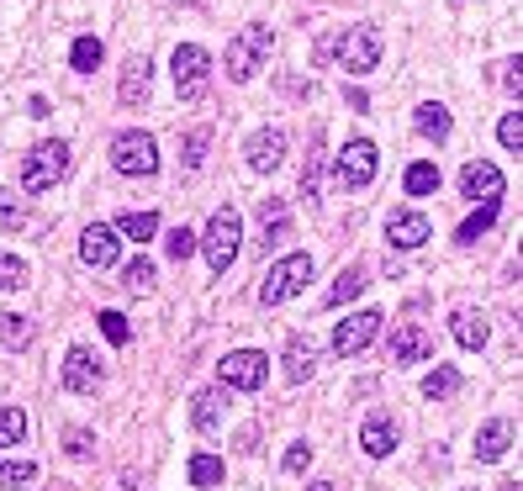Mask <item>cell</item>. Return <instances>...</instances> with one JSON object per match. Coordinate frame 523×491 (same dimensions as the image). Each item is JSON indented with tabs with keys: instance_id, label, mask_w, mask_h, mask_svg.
<instances>
[{
	"instance_id": "1",
	"label": "cell",
	"mask_w": 523,
	"mask_h": 491,
	"mask_svg": "<svg viewBox=\"0 0 523 491\" xmlns=\"http://www.w3.org/2000/svg\"><path fill=\"white\" fill-rule=\"evenodd\" d=\"M270 43H275V37H270V27H259V22L238 32L233 43L222 48V69H228V80H233V85H249L254 74L265 69V53H270Z\"/></svg>"
},
{
	"instance_id": "2",
	"label": "cell",
	"mask_w": 523,
	"mask_h": 491,
	"mask_svg": "<svg viewBox=\"0 0 523 491\" xmlns=\"http://www.w3.org/2000/svg\"><path fill=\"white\" fill-rule=\"evenodd\" d=\"M238 238H244V217H238L233 206H217V212H212V222H207V238H196L201 249H207L212 275L233 270V259H238Z\"/></svg>"
},
{
	"instance_id": "3",
	"label": "cell",
	"mask_w": 523,
	"mask_h": 491,
	"mask_svg": "<svg viewBox=\"0 0 523 491\" xmlns=\"http://www.w3.org/2000/svg\"><path fill=\"white\" fill-rule=\"evenodd\" d=\"M111 164H117V175H133V180H148L159 169V143H154V132H138V127H127L111 138Z\"/></svg>"
},
{
	"instance_id": "4",
	"label": "cell",
	"mask_w": 523,
	"mask_h": 491,
	"mask_svg": "<svg viewBox=\"0 0 523 491\" xmlns=\"http://www.w3.org/2000/svg\"><path fill=\"white\" fill-rule=\"evenodd\" d=\"M312 280V254H286L275 259L265 270V286H259V307H280V301H291Z\"/></svg>"
},
{
	"instance_id": "5",
	"label": "cell",
	"mask_w": 523,
	"mask_h": 491,
	"mask_svg": "<svg viewBox=\"0 0 523 491\" xmlns=\"http://www.w3.org/2000/svg\"><path fill=\"white\" fill-rule=\"evenodd\" d=\"M376 164H381L376 143H370V138H354V143H344L339 154H333V180H339L344 191H365V185L376 180Z\"/></svg>"
},
{
	"instance_id": "6",
	"label": "cell",
	"mask_w": 523,
	"mask_h": 491,
	"mask_svg": "<svg viewBox=\"0 0 523 491\" xmlns=\"http://www.w3.org/2000/svg\"><path fill=\"white\" fill-rule=\"evenodd\" d=\"M175 90H180V101H201L207 96V85H212V53L207 48H196V43H180L175 48Z\"/></svg>"
},
{
	"instance_id": "7",
	"label": "cell",
	"mask_w": 523,
	"mask_h": 491,
	"mask_svg": "<svg viewBox=\"0 0 523 491\" xmlns=\"http://www.w3.org/2000/svg\"><path fill=\"white\" fill-rule=\"evenodd\" d=\"M69 169V148L53 138V143H37L32 154L22 159V185L27 191H48V185H59Z\"/></svg>"
},
{
	"instance_id": "8",
	"label": "cell",
	"mask_w": 523,
	"mask_h": 491,
	"mask_svg": "<svg viewBox=\"0 0 523 491\" xmlns=\"http://www.w3.org/2000/svg\"><path fill=\"white\" fill-rule=\"evenodd\" d=\"M339 64L349 74H370V69L381 64V32L370 27V22L344 27V37H339Z\"/></svg>"
},
{
	"instance_id": "9",
	"label": "cell",
	"mask_w": 523,
	"mask_h": 491,
	"mask_svg": "<svg viewBox=\"0 0 523 491\" xmlns=\"http://www.w3.org/2000/svg\"><path fill=\"white\" fill-rule=\"evenodd\" d=\"M265 375H270V360L259 349H233L222 360V386H233V391H259Z\"/></svg>"
},
{
	"instance_id": "10",
	"label": "cell",
	"mask_w": 523,
	"mask_h": 491,
	"mask_svg": "<svg viewBox=\"0 0 523 491\" xmlns=\"http://www.w3.org/2000/svg\"><path fill=\"white\" fill-rule=\"evenodd\" d=\"M376 333H381V312H354L333 328V354H344V360L349 354H365L376 344Z\"/></svg>"
},
{
	"instance_id": "11",
	"label": "cell",
	"mask_w": 523,
	"mask_h": 491,
	"mask_svg": "<svg viewBox=\"0 0 523 491\" xmlns=\"http://www.w3.org/2000/svg\"><path fill=\"white\" fill-rule=\"evenodd\" d=\"M117 254H122V238L106 228V222H90V228L80 233V259L85 264H96V270H111L117 264Z\"/></svg>"
},
{
	"instance_id": "12",
	"label": "cell",
	"mask_w": 523,
	"mask_h": 491,
	"mask_svg": "<svg viewBox=\"0 0 523 491\" xmlns=\"http://www.w3.org/2000/svg\"><path fill=\"white\" fill-rule=\"evenodd\" d=\"M460 196H471V201H497L502 196V169L487 164V159H471L460 169Z\"/></svg>"
},
{
	"instance_id": "13",
	"label": "cell",
	"mask_w": 523,
	"mask_h": 491,
	"mask_svg": "<svg viewBox=\"0 0 523 491\" xmlns=\"http://www.w3.org/2000/svg\"><path fill=\"white\" fill-rule=\"evenodd\" d=\"M244 159H249V169H259V175L280 169V159H286V132H280V127L254 132V138L244 143Z\"/></svg>"
},
{
	"instance_id": "14",
	"label": "cell",
	"mask_w": 523,
	"mask_h": 491,
	"mask_svg": "<svg viewBox=\"0 0 523 491\" xmlns=\"http://www.w3.org/2000/svg\"><path fill=\"white\" fill-rule=\"evenodd\" d=\"M386 238H391V249H423V243L434 238V222H428L423 212H391Z\"/></svg>"
},
{
	"instance_id": "15",
	"label": "cell",
	"mask_w": 523,
	"mask_h": 491,
	"mask_svg": "<svg viewBox=\"0 0 523 491\" xmlns=\"http://www.w3.org/2000/svg\"><path fill=\"white\" fill-rule=\"evenodd\" d=\"M148 90H154V64H148L143 53H133V59H127V69H122L117 101H122V106H143Z\"/></svg>"
},
{
	"instance_id": "16",
	"label": "cell",
	"mask_w": 523,
	"mask_h": 491,
	"mask_svg": "<svg viewBox=\"0 0 523 491\" xmlns=\"http://www.w3.org/2000/svg\"><path fill=\"white\" fill-rule=\"evenodd\" d=\"M428 354H434V338H428V328L402 323L397 333H391V360H397V365H418V360H428Z\"/></svg>"
},
{
	"instance_id": "17",
	"label": "cell",
	"mask_w": 523,
	"mask_h": 491,
	"mask_svg": "<svg viewBox=\"0 0 523 491\" xmlns=\"http://www.w3.org/2000/svg\"><path fill=\"white\" fill-rule=\"evenodd\" d=\"M360 449H365V455H376V460H386L391 449H397V423H391L386 412H365V423H360Z\"/></svg>"
},
{
	"instance_id": "18",
	"label": "cell",
	"mask_w": 523,
	"mask_h": 491,
	"mask_svg": "<svg viewBox=\"0 0 523 491\" xmlns=\"http://www.w3.org/2000/svg\"><path fill=\"white\" fill-rule=\"evenodd\" d=\"M64 386L69 391H80V396H90L101 386V365H96V354L90 349H69L64 354Z\"/></svg>"
},
{
	"instance_id": "19",
	"label": "cell",
	"mask_w": 523,
	"mask_h": 491,
	"mask_svg": "<svg viewBox=\"0 0 523 491\" xmlns=\"http://www.w3.org/2000/svg\"><path fill=\"white\" fill-rule=\"evenodd\" d=\"M222 412H228V386H207V391H196V402H191V423H196L201 433H217Z\"/></svg>"
},
{
	"instance_id": "20",
	"label": "cell",
	"mask_w": 523,
	"mask_h": 491,
	"mask_svg": "<svg viewBox=\"0 0 523 491\" xmlns=\"http://www.w3.org/2000/svg\"><path fill=\"white\" fill-rule=\"evenodd\" d=\"M508 444H513V428H508V418L481 423V433H476V460H481V465H497L502 455H508Z\"/></svg>"
},
{
	"instance_id": "21",
	"label": "cell",
	"mask_w": 523,
	"mask_h": 491,
	"mask_svg": "<svg viewBox=\"0 0 523 491\" xmlns=\"http://www.w3.org/2000/svg\"><path fill=\"white\" fill-rule=\"evenodd\" d=\"M312 370H317V344H312V338H291V349H286V381L302 386Z\"/></svg>"
},
{
	"instance_id": "22",
	"label": "cell",
	"mask_w": 523,
	"mask_h": 491,
	"mask_svg": "<svg viewBox=\"0 0 523 491\" xmlns=\"http://www.w3.org/2000/svg\"><path fill=\"white\" fill-rule=\"evenodd\" d=\"M450 323H455L460 349H487V317H481V312H455Z\"/></svg>"
},
{
	"instance_id": "23",
	"label": "cell",
	"mask_w": 523,
	"mask_h": 491,
	"mask_svg": "<svg viewBox=\"0 0 523 491\" xmlns=\"http://www.w3.org/2000/svg\"><path fill=\"white\" fill-rule=\"evenodd\" d=\"M455 391H460V370L455 365H434L423 375V396H428V402H444V396H455Z\"/></svg>"
},
{
	"instance_id": "24",
	"label": "cell",
	"mask_w": 523,
	"mask_h": 491,
	"mask_svg": "<svg viewBox=\"0 0 523 491\" xmlns=\"http://www.w3.org/2000/svg\"><path fill=\"white\" fill-rule=\"evenodd\" d=\"M117 238H133V243H148L159 233V217L154 212H127V217H117V228H111Z\"/></svg>"
},
{
	"instance_id": "25",
	"label": "cell",
	"mask_w": 523,
	"mask_h": 491,
	"mask_svg": "<svg viewBox=\"0 0 523 491\" xmlns=\"http://www.w3.org/2000/svg\"><path fill=\"white\" fill-rule=\"evenodd\" d=\"M413 127L423 132V138H450V111H444L439 101H423L418 117H413Z\"/></svg>"
},
{
	"instance_id": "26",
	"label": "cell",
	"mask_w": 523,
	"mask_h": 491,
	"mask_svg": "<svg viewBox=\"0 0 523 491\" xmlns=\"http://www.w3.org/2000/svg\"><path fill=\"white\" fill-rule=\"evenodd\" d=\"M106 59V48H101V37H74V48H69V64L80 69V74H96V64Z\"/></svg>"
},
{
	"instance_id": "27",
	"label": "cell",
	"mask_w": 523,
	"mask_h": 491,
	"mask_svg": "<svg viewBox=\"0 0 523 491\" xmlns=\"http://www.w3.org/2000/svg\"><path fill=\"white\" fill-rule=\"evenodd\" d=\"M492 222H497V201H481V212L460 222V233H455V243H465V249H471V243H476L481 233H487V228H492Z\"/></svg>"
},
{
	"instance_id": "28",
	"label": "cell",
	"mask_w": 523,
	"mask_h": 491,
	"mask_svg": "<svg viewBox=\"0 0 523 491\" xmlns=\"http://www.w3.org/2000/svg\"><path fill=\"white\" fill-rule=\"evenodd\" d=\"M154 275H159V270H154V259H143V254H138V259L122 270V286L133 291V296H148V291H154Z\"/></svg>"
},
{
	"instance_id": "29",
	"label": "cell",
	"mask_w": 523,
	"mask_h": 491,
	"mask_svg": "<svg viewBox=\"0 0 523 491\" xmlns=\"http://www.w3.org/2000/svg\"><path fill=\"white\" fill-rule=\"evenodd\" d=\"M0 344H6V349H27L32 344V323H27V317H16V312H0Z\"/></svg>"
},
{
	"instance_id": "30",
	"label": "cell",
	"mask_w": 523,
	"mask_h": 491,
	"mask_svg": "<svg viewBox=\"0 0 523 491\" xmlns=\"http://www.w3.org/2000/svg\"><path fill=\"white\" fill-rule=\"evenodd\" d=\"M22 439H27V412L22 407H0V449H11Z\"/></svg>"
},
{
	"instance_id": "31",
	"label": "cell",
	"mask_w": 523,
	"mask_h": 491,
	"mask_svg": "<svg viewBox=\"0 0 523 491\" xmlns=\"http://www.w3.org/2000/svg\"><path fill=\"white\" fill-rule=\"evenodd\" d=\"M407 196H434L439 191V169L434 164H407Z\"/></svg>"
},
{
	"instance_id": "32",
	"label": "cell",
	"mask_w": 523,
	"mask_h": 491,
	"mask_svg": "<svg viewBox=\"0 0 523 491\" xmlns=\"http://www.w3.org/2000/svg\"><path fill=\"white\" fill-rule=\"evenodd\" d=\"M360 291H365V275H360V270H344V275L328 286V296H323V301H328V307H344V301H354Z\"/></svg>"
},
{
	"instance_id": "33",
	"label": "cell",
	"mask_w": 523,
	"mask_h": 491,
	"mask_svg": "<svg viewBox=\"0 0 523 491\" xmlns=\"http://www.w3.org/2000/svg\"><path fill=\"white\" fill-rule=\"evenodd\" d=\"M317 180H323V132H312V154H307V169H302V196L307 201L317 196Z\"/></svg>"
},
{
	"instance_id": "34",
	"label": "cell",
	"mask_w": 523,
	"mask_h": 491,
	"mask_svg": "<svg viewBox=\"0 0 523 491\" xmlns=\"http://www.w3.org/2000/svg\"><path fill=\"white\" fill-rule=\"evenodd\" d=\"M191 486H222V460L217 455H191Z\"/></svg>"
},
{
	"instance_id": "35",
	"label": "cell",
	"mask_w": 523,
	"mask_h": 491,
	"mask_svg": "<svg viewBox=\"0 0 523 491\" xmlns=\"http://www.w3.org/2000/svg\"><path fill=\"white\" fill-rule=\"evenodd\" d=\"M37 465L32 460H0V486H32Z\"/></svg>"
},
{
	"instance_id": "36",
	"label": "cell",
	"mask_w": 523,
	"mask_h": 491,
	"mask_svg": "<svg viewBox=\"0 0 523 491\" xmlns=\"http://www.w3.org/2000/svg\"><path fill=\"white\" fill-rule=\"evenodd\" d=\"M16 286H27V264L0 249V291H16Z\"/></svg>"
},
{
	"instance_id": "37",
	"label": "cell",
	"mask_w": 523,
	"mask_h": 491,
	"mask_svg": "<svg viewBox=\"0 0 523 491\" xmlns=\"http://www.w3.org/2000/svg\"><path fill=\"white\" fill-rule=\"evenodd\" d=\"M164 254H170L175 264H185V259L196 254V233H191V228H175L170 238H164Z\"/></svg>"
},
{
	"instance_id": "38",
	"label": "cell",
	"mask_w": 523,
	"mask_h": 491,
	"mask_svg": "<svg viewBox=\"0 0 523 491\" xmlns=\"http://www.w3.org/2000/svg\"><path fill=\"white\" fill-rule=\"evenodd\" d=\"M96 323H101V333H106V344H117V349L127 344V338H133V328H127V317H122V312H101Z\"/></svg>"
},
{
	"instance_id": "39",
	"label": "cell",
	"mask_w": 523,
	"mask_h": 491,
	"mask_svg": "<svg viewBox=\"0 0 523 491\" xmlns=\"http://www.w3.org/2000/svg\"><path fill=\"white\" fill-rule=\"evenodd\" d=\"M497 138H502L508 154H518V148H523V117H518V111H508V117L497 122Z\"/></svg>"
},
{
	"instance_id": "40",
	"label": "cell",
	"mask_w": 523,
	"mask_h": 491,
	"mask_svg": "<svg viewBox=\"0 0 523 491\" xmlns=\"http://www.w3.org/2000/svg\"><path fill=\"white\" fill-rule=\"evenodd\" d=\"M22 201H16L11 191H0V233H11V228H22Z\"/></svg>"
},
{
	"instance_id": "41",
	"label": "cell",
	"mask_w": 523,
	"mask_h": 491,
	"mask_svg": "<svg viewBox=\"0 0 523 491\" xmlns=\"http://www.w3.org/2000/svg\"><path fill=\"white\" fill-rule=\"evenodd\" d=\"M497 85L508 90V96H518V90H523V64L518 59H502L497 64Z\"/></svg>"
},
{
	"instance_id": "42",
	"label": "cell",
	"mask_w": 523,
	"mask_h": 491,
	"mask_svg": "<svg viewBox=\"0 0 523 491\" xmlns=\"http://www.w3.org/2000/svg\"><path fill=\"white\" fill-rule=\"evenodd\" d=\"M207 138H212L207 127H196L191 138H185V169H201V154H207Z\"/></svg>"
},
{
	"instance_id": "43",
	"label": "cell",
	"mask_w": 523,
	"mask_h": 491,
	"mask_svg": "<svg viewBox=\"0 0 523 491\" xmlns=\"http://www.w3.org/2000/svg\"><path fill=\"white\" fill-rule=\"evenodd\" d=\"M307 465H312V444L302 439V444H291V449H286V476H302Z\"/></svg>"
},
{
	"instance_id": "44",
	"label": "cell",
	"mask_w": 523,
	"mask_h": 491,
	"mask_svg": "<svg viewBox=\"0 0 523 491\" xmlns=\"http://www.w3.org/2000/svg\"><path fill=\"white\" fill-rule=\"evenodd\" d=\"M90 444H96V439H90V433H85V428H74V433H69V439H64V449H69V455H74V460H85V455H90Z\"/></svg>"
},
{
	"instance_id": "45",
	"label": "cell",
	"mask_w": 523,
	"mask_h": 491,
	"mask_svg": "<svg viewBox=\"0 0 523 491\" xmlns=\"http://www.w3.org/2000/svg\"><path fill=\"white\" fill-rule=\"evenodd\" d=\"M312 491H339V486H333V481H317V486H312Z\"/></svg>"
}]
</instances>
